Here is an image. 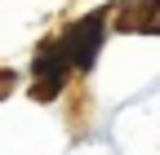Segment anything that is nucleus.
<instances>
[{"label": "nucleus", "mask_w": 160, "mask_h": 155, "mask_svg": "<svg viewBox=\"0 0 160 155\" xmlns=\"http://www.w3.org/2000/svg\"><path fill=\"white\" fill-rule=\"evenodd\" d=\"M98 45H102V13H89V18H80V22L67 31V40H62V53L71 58L76 67H93V58H98Z\"/></svg>", "instance_id": "1"}, {"label": "nucleus", "mask_w": 160, "mask_h": 155, "mask_svg": "<svg viewBox=\"0 0 160 155\" xmlns=\"http://www.w3.org/2000/svg\"><path fill=\"white\" fill-rule=\"evenodd\" d=\"M36 75H40V80H62V75H67V53L53 49V45H45V53L36 58Z\"/></svg>", "instance_id": "2"}]
</instances>
